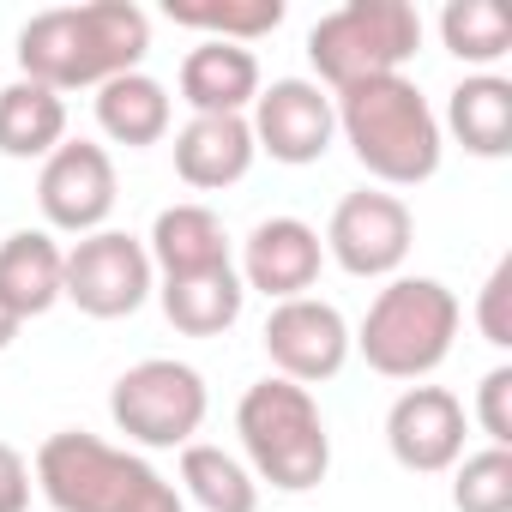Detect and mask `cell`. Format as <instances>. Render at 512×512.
Segmentation results:
<instances>
[{
	"mask_svg": "<svg viewBox=\"0 0 512 512\" xmlns=\"http://www.w3.org/2000/svg\"><path fill=\"white\" fill-rule=\"evenodd\" d=\"M151 49V19L133 0H85V7H49L19 31V79L67 91H97L121 73H139Z\"/></svg>",
	"mask_w": 512,
	"mask_h": 512,
	"instance_id": "cell-1",
	"label": "cell"
},
{
	"mask_svg": "<svg viewBox=\"0 0 512 512\" xmlns=\"http://www.w3.org/2000/svg\"><path fill=\"white\" fill-rule=\"evenodd\" d=\"M338 109V133L350 145V157L392 193V187H422L440 175L446 157V133L440 115L428 109V97L416 91V79L392 73V79H368L332 97Z\"/></svg>",
	"mask_w": 512,
	"mask_h": 512,
	"instance_id": "cell-2",
	"label": "cell"
},
{
	"mask_svg": "<svg viewBox=\"0 0 512 512\" xmlns=\"http://www.w3.org/2000/svg\"><path fill=\"white\" fill-rule=\"evenodd\" d=\"M55 512H187L181 488L139 452L109 446L85 428H61L37 446L31 464Z\"/></svg>",
	"mask_w": 512,
	"mask_h": 512,
	"instance_id": "cell-3",
	"label": "cell"
},
{
	"mask_svg": "<svg viewBox=\"0 0 512 512\" xmlns=\"http://www.w3.org/2000/svg\"><path fill=\"white\" fill-rule=\"evenodd\" d=\"M235 434L247 452L253 482H272L278 494H308L332 470V434L308 386L296 380H253L235 404Z\"/></svg>",
	"mask_w": 512,
	"mask_h": 512,
	"instance_id": "cell-4",
	"label": "cell"
},
{
	"mask_svg": "<svg viewBox=\"0 0 512 512\" xmlns=\"http://www.w3.org/2000/svg\"><path fill=\"white\" fill-rule=\"evenodd\" d=\"M458 296L440 278H386V290L368 302L362 326L350 332V350H362V362L380 380H410L422 386L458 338Z\"/></svg>",
	"mask_w": 512,
	"mask_h": 512,
	"instance_id": "cell-5",
	"label": "cell"
},
{
	"mask_svg": "<svg viewBox=\"0 0 512 512\" xmlns=\"http://www.w3.org/2000/svg\"><path fill=\"white\" fill-rule=\"evenodd\" d=\"M422 49V13L410 0H350L308 31V61L320 91H350L368 79H392Z\"/></svg>",
	"mask_w": 512,
	"mask_h": 512,
	"instance_id": "cell-6",
	"label": "cell"
},
{
	"mask_svg": "<svg viewBox=\"0 0 512 512\" xmlns=\"http://www.w3.org/2000/svg\"><path fill=\"white\" fill-rule=\"evenodd\" d=\"M205 410H211L205 374L175 356H145L109 386V422L133 446H151V452L187 446L205 428Z\"/></svg>",
	"mask_w": 512,
	"mask_h": 512,
	"instance_id": "cell-7",
	"label": "cell"
},
{
	"mask_svg": "<svg viewBox=\"0 0 512 512\" xmlns=\"http://www.w3.org/2000/svg\"><path fill=\"white\" fill-rule=\"evenodd\" d=\"M151 296H157V272H151L145 235L97 229V235H79L67 247L61 302H73L79 314H91V320H127Z\"/></svg>",
	"mask_w": 512,
	"mask_h": 512,
	"instance_id": "cell-8",
	"label": "cell"
},
{
	"mask_svg": "<svg viewBox=\"0 0 512 512\" xmlns=\"http://www.w3.org/2000/svg\"><path fill=\"white\" fill-rule=\"evenodd\" d=\"M410 241H416L410 205L386 187H356L338 199L320 247L350 278H398V266L410 260Z\"/></svg>",
	"mask_w": 512,
	"mask_h": 512,
	"instance_id": "cell-9",
	"label": "cell"
},
{
	"mask_svg": "<svg viewBox=\"0 0 512 512\" xmlns=\"http://www.w3.org/2000/svg\"><path fill=\"white\" fill-rule=\"evenodd\" d=\"M121 199V181H115V157L91 139H67L43 157L37 169V205H43V223L49 235H97L109 229V211Z\"/></svg>",
	"mask_w": 512,
	"mask_h": 512,
	"instance_id": "cell-10",
	"label": "cell"
},
{
	"mask_svg": "<svg viewBox=\"0 0 512 512\" xmlns=\"http://www.w3.org/2000/svg\"><path fill=\"white\" fill-rule=\"evenodd\" d=\"M247 127H253V151H266L284 169H308L332 151L338 109H332V91H320L314 79H272L253 97Z\"/></svg>",
	"mask_w": 512,
	"mask_h": 512,
	"instance_id": "cell-11",
	"label": "cell"
},
{
	"mask_svg": "<svg viewBox=\"0 0 512 512\" xmlns=\"http://www.w3.org/2000/svg\"><path fill=\"white\" fill-rule=\"evenodd\" d=\"M260 338H266V356H272L278 380H296V386L338 380L344 362H350V320L332 302H320V296L272 302Z\"/></svg>",
	"mask_w": 512,
	"mask_h": 512,
	"instance_id": "cell-12",
	"label": "cell"
},
{
	"mask_svg": "<svg viewBox=\"0 0 512 512\" xmlns=\"http://www.w3.org/2000/svg\"><path fill=\"white\" fill-rule=\"evenodd\" d=\"M464 404L446 386H404L386 410V452L410 476H446L464 458Z\"/></svg>",
	"mask_w": 512,
	"mask_h": 512,
	"instance_id": "cell-13",
	"label": "cell"
},
{
	"mask_svg": "<svg viewBox=\"0 0 512 512\" xmlns=\"http://www.w3.org/2000/svg\"><path fill=\"white\" fill-rule=\"evenodd\" d=\"M326 247L320 229L302 217H260L241 241V290H260L266 302H296L320 284Z\"/></svg>",
	"mask_w": 512,
	"mask_h": 512,
	"instance_id": "cell-14",
	"label": "cell"
},
{
	"mask_svg": "<svg viewBox=\"0 0 512 512\" xmlns=\"http://www.w3.org/2000/svg\"><path fill=\"white\" fill-rule=\"evenodd\" d=\"M145 253H151L157 284H163V278H193V272L235 266L223 217H217L211 205H199V199L163 205V211H157V223H151V235H145Z\"/></svg>",
	"mask_w": 512,
	"mask_h": 512,
	"instance_id": "cell-15",
	"label": "cell"
},
{
	"mask_svg": "<svg viewBox=\"0 0 512 512\" xmlns=\"http://www.w3.org/2000/svg\"><path fill=\"white\" fill-rule=\"evenodd\" d=\"M253 157H260V151H253L247 115H193L175 133V175L193 193H223V187L247 181Z\"/></svg>",
	"mask_w": 512,
	"mask_h": 512,
	"instance_id": "cell-16",
	"label": "cell"
},
{
	"mask_svg": "<svg viewBox=\"0 0 512 512\" xmlns=\"http://www.w3.org/2000/svg\"><path fill=\"white\" fill-rule=\"evenodd\" d=\"M181 103L193 115H247L260 97V61L241 43H199L181 61Z\"/></svg>",
	"mask_w": 512,
	"mask_h": 512,
	"instance_id": "cell-17",
	"label": "cell"
},
{
	"mask_svg": "<svg viewBox=\"0 0 512 512\" xmlns=\"http://www.w3.org/2000/svg\"><path fill=\"white\" fill-rule=\"evenodd\" d=\"M61 272H67V247L49 229H13L0 241V302L19 320H37L61 302Z\"/></svg>",
	"mask_w": 512,
	"mask_h": 512,
	"instance_id": "cell-18",
	"label": "cell"
},
{
	"mask_svg": "<svg viewBox=\"0 0 512 512\" xmlns=\"http://www.w3.org/2000/svg\"><path fill=\"white\" fill-rule=\"evenodd\" d=\"M440 133H452L470 157H506L512 151V79L500 73H464L446 97Z\"/></svg>",
	"mask_w": 512,
	"mask_h": 512,
	"instance_id": "cell-19",
	"label": "cell"
},
{
	"mask_svg": "<svg viewBox=\"0 0 512 512\" xmlns=\"http://www.w3.org/2000/svg\"><path fill=\"white\" fill-rule=\"evenodd\" d=\"M169 121H175L169 85L151 79L145 67H139V73H121V79H109V85H97V127H103L109 145H127V151L163 145V139H169Z\"/></svg>",
	"mask_w": 512,
	"mask_h": 512,
	"instance_id": "cell-20",
	"label": "cell"
},
{
	"mask_svg": "<svg viewBox=\"0 0 512 512\" xmlns=\"http://www.w3.org/2000/svg\"><path fill=\"white\" fill-rule=\"evenodd\" d=\"M157 302H163V320L181 338H223L241 320L247 290H241L235 266H217V272H193V278H163Z\"/></svg>",
	"mask_w": 512,
	"mask_h": 512,
	"instance_id": "cell-21",
	"label": "cell"
},
{
	"mask_svg": "<svg viewBox=\"0 0 512 512\" xmlns=\"http://www.w3.org/2000/svg\"><path fill=\"white\" fill-rule=\"evenodd\" d=\"M55 145H67V97L31 79L0 85V157L43 163Z\"/></svg>",
	"mask_w": 512,
	"mask_h": 512,
	"instance_id": "cell-22",
	"label": "cell"
},
{
	"mask_svg": "<svg viewBox=\"0 0 512 512\" xmlns=\"http://www.w3.org/2000/svg\"><path fill=\"white\" fill-rule=\"evenodd\" d=\"M181 500H193L199 512H260V482L253 470L205 440L181 446Z\"/></svg>",
	"mask_w": 512,
	"mask_h": 512,
	"instance_id": "cell-23",
	"label": "cell"
},
{
	"mask_svg": "<svg viewBox=\"0 0 512 512\" xmlns=\"http://www.w3.org/2000/svg\"><path fill=\"white\" fill-rule=\"evenodd\" d=\"M169 19L205 43H260L284 25V0H169Z\"/></svg>",
	"mask_w": 512,
	"mask_h": 512,
	"instance_id": "cell-24",
	"label": "cell"
},
{
	"mask_svg": "<svg viewBox=\"0 0 512 512\" xmlns=\"http://www.w3.org/2000/svg\"><path fill=\"white\" fill-rule=\"evenodd\" d=\"M440 43L470 73H488L494 61L512 55V19L494 7V0H452L440 13Z\"/></svg>",
	"mask_w": 512,
	"mask_h": 512,
	"instance_id": "cell-25",
	"label": "cell"
},
{
	"mask_svg": "<svg viewBox=\"0 0 512 512\" xmlns=\"http://www.w3.org/2000/svg\"><path fill=\"white\" fill-rule=\"evenodd\" d=\"M452 506L458 512H512V452L482 446L452 464Z\"/></svg>",
	"mask_w": 512,
	"mask_h": 512,
	"instance_id": "cell-26",
	"label": "cell"
},
{
	"mask_svg": "<svg viewBox=\"0 0 512 512\" xmlns=\"http://www.w3.org/2000/svg\"><path fill=\"white\" fill-rule=\"evenodd\" d=\"M476 332L494 344V350H512V253L494 260L482 296H476Z\"/></svg>",
	"mask_w": 512,
	"mask_h": 512,
	"instance_id": "cell-27",
	"label": "cell"
},
{
	"mask_svg": "<svg viewBox=\"0 0 512 512\" xmlns=\"http://www.w3.org/2000/svg\"><path fill=\"white\" fill-rule=\"evenodd\" d=\"M476 428L488 434V446H506L512 452V368H488L482 386H476Z\"/></svg>",
	"mask_w": 512,
	"mask_h": 512,
	"instance_id": "cell-28",
	"label": "cell"
},
{
	"mask_svg": "<svg viewBox=\"0 0 512 512\" xmlns=\"http://www.w3.org/2000/svg\"><path fill=\"white\" fill-rule=\"evenodd\" d=\"M31 506V464L19 446L0 440V512H25Z\"/></svg>",
	"mask_w": 512,
	"mask_h": 512,
	"instance_id": "cell-29",
	"label": "cell"
},
{
	"mask_svg": "<svg viewBox=\"0 0 512 512\" xmlns=\"http://www.w3.org/2000/svg\"><path fill=\"white\" fill-rule=\"evenodd\" d=\"M19 326H25V320H19V314H13L7 302H0V350H13V338H19Z\"/></svg>",
	"mask_w": 512,
	"mask_h": 512,
	"instance_id": "cell-30",
	"label": "cell"
}]
</instances>
